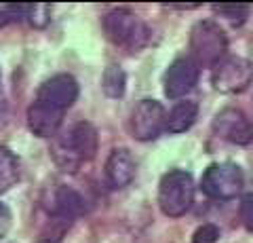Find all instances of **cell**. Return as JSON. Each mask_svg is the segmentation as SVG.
Listing matches in <instances>:
<instances>
[{
	"mask_svg": "<svg viewBox=\"0 0 253 243\" xmlns=\"http://www.w3.org/2000/svg\"><path fill=\"white\" fill-rule=\"evenodd\" d=\"M97 152V129L86 121L74 123L68 131L55 136L51 154L63 171H76Z\"/></svg>",
	"mask_w": 253,
	"mask_h": 243,
	"instance_id": "cell-1",
	"label": "cell"
},
{
	"mask_svg": "<svg viewBox=\"0 0 253 243\" xmlns=\"http://www.w3.org/2000/svg\"><path fill=\"white\" fill-rule=\"evenodd\" d=\"M104 32L110 43L125 47L129 51L144 49L150 41V30L137 15H133L126 9H114L104 15Z\"/></svg>",
	"mask_w": 253,
	"mask_h": 243,
	"instance_id": "cell-2",
	"label": "cell"
},
{
	"mask_svg": "<svg viewBox=\"0 0 253 243\" xmlns=\"http://www.w3.org/2000/svg\"><path fill=\"white\" fill-rule=\"evenodd\" d=\"M190 57L199 66H215L228 55V38L215 21H199L190 30Z\"/></svg>",
	"mask_w": 253,
	"mask_h": 243,
	"instance_id": "cell-3",
	"label": "cell"
},
{
	"mask_svg": "<svg viewBox=\"0 0 253 243\" xmlns=\"http://www.w3.org/2000/svg\"><path fill=\"white\" fill-rule=\"evenodd\" d=\"M194 201V180L184 169L165 174L158 186V205L169 218H179L190 209Z\"/></svg>",
	"mask_w": 253,
	"mask_h": 243,
	"instance_id": "cell-4",
	"label": "cell"
},
{
	"mask_svg": "<svg viewBox=\"0 0 253 243\" xmlns=\"http://www.w3.org/2000/svg\"><path fill=\"white\" fill-rule=\"evenodd\" d=\"M245 176L234 163H213L201 180V191L209 199H234L243 191Z\"/></svg>",
	"mask_w": 253,
	"mask_h": 243,
	"instance_id": "cell-5",
	"label": "cell"
},
{
	"mask_svg": "<svg viewBox=\"0 0 253 243\" xmlns=\"http://www.w3.org/2000/svg\"><path fill=\"white\" fill-rule=\"evenodd\" d=\"M253 81V64L243 57L226 55L211 68V83L219 93H241Z\"/></svg>",
	"mask_w": 253,
	"mask_h": 243,
	"instance_id": "cell-6",
	"label": "cell"
},
{
	"mask_svg": "<svg viewBox=\"0 0 253 243\" xmlns=\"http://www.w3.org/2000/svg\"><path fill=\"white\" fill-rule=\"evenodd\" d=\"M165 119L167 112L161 101L156 99H141L131 112V133L139 142L156 140L165 131Z\"/></svg>",
	"mask_w": 253,
	"mask_h": 243,
	"instance_id": "cell-7",
	"label": "cell"
},
{
	"mask_svg": "<svg viewBox=\"0 0 253 243\" xmlns=\"http://www.w3.org/2000/svg\"><path fill=\"white\" fill-rule=\"evenodd\" d=\"M78 97V83L72 74H55L38 87L36 99L38 104L49 106L57 112H66Z\"/></svg>",
	"mask_w": 253,
	"mask_h": 243,
	"instance_id": "cell-8",
	"label": "cell"
},
{
	"mask_svg": "<svg viewBox=\"0 0 253 243\" xmlns=\"http://www.w3.org/2000/svg\"><path fill=\"white\" fill-rule=\"evenodd\" d=\"M42 207L46 209L53 220L61 222H74V218H78L84 211V199L81 193H76L70 186H53L44 193L42 197Z\"/></svg>",
	"mask_w": 253,
	"mask_h": 243,
	"instance_id": "cell-9",
	"label": "cell"
},
{
	"mask_svg": "<svg viewBox=\"0 0 253 243\" xmlns=\"http://www.w3.org/2000/svg\"><path fill=\"white\" fill-rule=\"evenodd\" d=\"M213 133L236 146H247L253 142V123L239 108H224L213 119Z\"/></svg>",
	"mask_w": 253,
	"mask_h": 243,
	"instance_id": "cell-10",
	"label": "cell"
},
{
	"mask_svg": "<svg viewBox=\"0 0 253 243\" xmlns=\"http://www.w3.org/2000/svg\"><path fill=\"white\" fill-rule=\"evenodd\" d=\"M199 74H201V66L190 55L177 57L169 66L167 74H165V96L171 99L186 96L188 91L194 89L196 81H199Z\"/></svg>",
	"mask_w": 253,
	"mask_h": 243,
	"instance_id": "cell-11",
	"label": "cell"
},
{
	"mask_svg": "<svg viewBox=\"0 0 253 243\" xmlns=\"http://www.w3.org/2000/svg\"><path fill=\"white\" fill-rule=\"evenodd\" d=\"M135 169L137 165L133 154L126 148H114L106 161V180L110 188H114V191L126 188L135 178Z\"/></svg>",
	"mask_w": 253,
	"mask_h": 243,
	"instance_id": "cell-12",
	"label": "cell"
},
{
	"mask_svg": "<svg viewBox=\"0 0 253 243\" xmlns=\"http://www.w3.org/2000/svg\"><path fill=\"white\" fill-rule=\"evenodd\" d=\"M61 121L63 112H57L38 101H32V106L28 108V127L38 138H55L61 127Z\"/></svg>",
	"mask_w": 253,
	"mask_h": 243,
	"instance_id": "cell-13",
	"label": "cell"
},
{
	"mask_svg": "<svg viewBox=\"0 0 253 243\" xmlns=\"http://www.w3.org/2000/svg\"><path fill=\"white\" fill-rule=\"evenodd\" d=\"M199 116V104L192 99L186 101H177L175 106L169 110L167 119H165V131L169 133H184L186 129H190Z\"/></svg>",
	"mask_w": 253,
	"mask_h": 243,
	"instance_id": "cell-14",
	"label": "cell"
},
{
	"mask_svg": "<svg viewBox=\"0 0 253 243\" xmlns=\"http://www.w3.org/2000/svg\"><path fill=\"white\" fill-rule=\"evenodd\" d=\"M21 178V165L15 152L6 146H0V194L11 191Z\"/></svg>",
	"mask_w": 253,
	"mask_h": 243,
	"instance_id": "cell-15",
	"label": "cell"
},
{
	"mask_svg": "<svg viewBox=\"0 0 253 243\" xmlns=\"http://www.w3.org/2000/svg\"><path fill=\"white\" fill-rule=\"evenodd\" d=\"M125 85H126V76L123 72L121 66H108L104 76H101V89L108 97H123L125 96Z\"/></svg>",
	"mask_w": 253,
	"mask_h": 243,
	"instance_id": "cell-16",
	"label": "cell"
},
{
	"mask_svg": "<svg viewBox=\"0 0 253 243\" xmlns=\"http://www.w3.org/2000/svg\"><path fill=\"white\" fill-rule=\"evenodd\" d=\"M23 17L36 30H42L51 23V6L49 4H23Z\"/></svg>",
	"mask_w": 253,
	"mask_h": 243,
	"instance_id": "cell-17",
	"label": "cell"
},
{
	"mask_svg": "<svg viewBox=\"0 0 253 243\" xmlns=\"http://www.w3.org/2000/svg\"><path fill=\"white\" fill-rule=\"evenodd\" d=\"M213 11L224 15V17L230 19L232 23H243L249 15V6H245V4H215Z\"/></svg>",
	"mask_w": 253,
	"mask_h": 243,
	"instance_id": "cell-18",
	"label": "cell"
},
{
	"mask_svg": "<svg viewBox=\"0 0 253 243\" xmlns=\"http://www.w3.org/2000/svg\"><path fill=\"white\" fill-rule=\"evenodd\" d=\"M217 239H219V229L215 224H203L192 235V243H217Z\"/></svg>",
	"mask_w": 253,
	"mask_h": 243,
	"instance_id": "cell-19",
	"label": "cell"
},
{
	"mask_svg": "<svg viewBox=\"0 0 253 243\" xmlns=\"http://www.w3.org/2000/svg\"><path fill=\"white\" fill-rule=\"evenodd\" d=\"M23 17V4H0V30Z\"/></svg>",
	"mask_w": 253,
	"mask_h": 243,
	"instance_id": "cell-20",
	"label": "cell"
},
{
	"mask_svg": "<svg viewBox=\"0 0 253 243\" xmlns=\"http://www.w3.org/2000/svg\"><path fill=\"white\" fill-rule=\"evenodd\" d=\"M241 222L243 226L247 229L249 233H253V193H247L245 197L241 199Z\"/></svg>",
	"mask_w": 253,
	"mask_h": 243,
	"instance_id": "cell-21",
	"label": "cell"
},
{
	"mask_svg": "<svg viewBox=\"0 0 253 243\" xmlns=\"http://www.w3.org/2000/svg\"><path fill=\"white\" fill-rule=\"evenodd\" d=\"M9 229H11V211L6 209V205L0 203V239L9 233Z\"/></svg>",
	"mask_w": 253,
	"mask_h": 243,
	"instance_id": "cell-22",
	"label": "cell"
},
{
	"mask_svg": "<svg viewBox=\"0 0 253 243\" xmlns=\"http://www.w3.org/2000/svg\"><path fill=\"white\" fill-rule=\"evenodd\" d=\"M4 114H6V99L2 91V76H0V123L4 121Z\"/></svg>",
	"mask_w": 253,
	"mask_h": 243,
	"instance_id": "cell-23",
	"label": "cell"
}]
</instances>
